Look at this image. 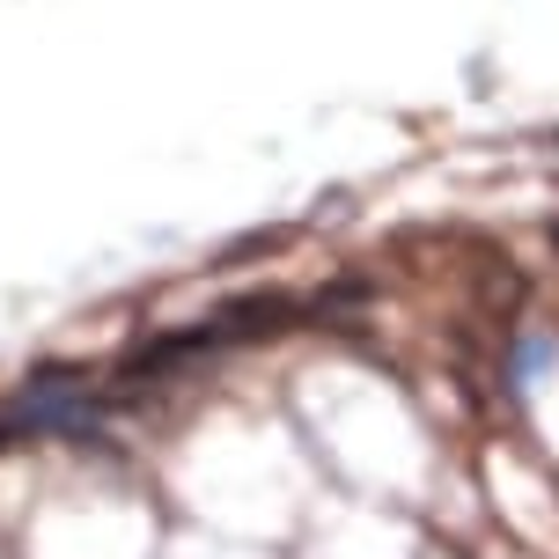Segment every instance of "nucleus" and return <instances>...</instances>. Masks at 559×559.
I'll list each match as a JSON object with an SVG mask.
<instances>
[{
  "label": "nucleus",
  "mask_w": 559,
  "mask_h": 559,
  "mask_svg": "<svg viewBox=\"0 0 559 559\" xmlns=\"http://www.w3.org/2000/svg\"><path fill=\"white\" fill-rule=\"evenodd\" d=\"M302 324V302L295 295H280V287H258V295H236V302L206 309V332H214V346H251V338H280Z\"/></svg>",
  "instance_id": "1"
},
{
  "label": "nucleus",
  "mask_w": 559,
  "mask_h": 559,
  "mask_svg": "<svg viewBox=\"0 0 559 559\" xmlns=\"http://www.w3.org/2000/svg\"><path fill=\"white\" fill-rule=\"evenodd\" d=\"M8 442H23V435H15V419H0V449H8Z\"/></svg>",
  "instance_id": "2"
},
{
  "label": "nucleus",
  "mask_w": 559,
  "mask_h": 559,
  "mask_svg": "<svg viewBox=\"0 0 559 559\" xmlns=\"http://www.w3.org/2000/svg\"><path fill=\"white\" fill-rule=\"evenodd\" d=\"M552 243H559V222H552Z\"/></svg>",
  "instance_id": "3"
}]
</instances>
